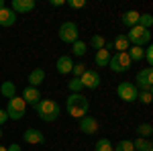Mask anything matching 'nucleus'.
Segmentation results:
<instances>
[{
    "label": "nucleus",
    "instance_id": "nucleus-1",
    "mask_svg": "<svg viewBox=\"0 0 153 151\" xmlns=\"http://www.w3.org/2000/svg\"><path fill=\"white\" fill-rule=\"evenodd\" d=\"M65 110L68 115L74 116V118H82V116L88 115L90 110V102L84 94H70L68 100H65Z\"/></svg>",
    "mask_w": 153,
    "mask_h": 151
},
{
    "label": "nucleus",
    "instance_id": "nucleus-2",
    "mask_svg": "<svg viewBox=\"0 0 153 151\" xmlns=\"http://www.w3.org/2000/svg\"><path fill=\"white\" fill-rule=\"evenodd\" d=\"M37 115L39 118L43 121V123H53V121H57L59 118V104L55 100H39V104L35 106Z\"/></svg>",
    "mask_w": 153,
    "mask_h": 151
},
{
    "label": "nucleus",
    "instance_id": "nucleus-3",
    "mask_svg": "<svg viewBox=\"0 0 153 151\" xmlns=\"http://www.w3.org/2000/svg\"><path fill=\"white\" fill-rule=\"evenodd\" d=\"M127 39H129V45L145 47V45H149V41H151V31H147V29H143V27L137 25V27L129 29Z\"/></svg>",
    "mask_w": 153,
    "mask_h": 151
},
{
    "label": "nucleus",
    "instance_id": "nucleus-4",
    "mask_svg": "<svg viewBox=\"0 0 153 151\" xmlns=\"http://www.w3.org/2000/svg\"><path fill=\"white\" fill-rule=\"evenodd\" d=\"M59 41L61 43H68V45H71V43H76L78 41V35H80V29H78V25L74 23V21H65V23L59 25Z\"/></svg>",
    "mask_w": 153,
    "mask_h": 151
},
{
    "label": "nucleus",
    "instance_id": "nucleus-5",
    "mask_svg": "<svg viewBox=\"0 0 153 151\" xmlns=\"http://www.w3.org/2000/svg\"><path fill=\"white\" fill-rule=\"evenodd\" d=\"M108 68L114 71V74H123V71H129L133 68V61H131L129 53H112L110 61H108Z\"/></svg>",
    "mask_w": 153,
    "mask_h": 151
},
{
    "label": "nucleus",
    "instance_id": "nucleus-6",
    "mask_svg": "<svg viewBox=\"0 0 153 151\" xmlns=\"http://www.w3.org/2000/svg\"><path fill=\"white\" fill-rule=\"evenodd\" d=\"M25 110H27V104H25V100L21 96H14L8 100V104H6V115L10 121H21L25 116Z\"/></svg>",
    "mask_w": 153,
    "mask_h": 151
},
{
    "label": "nucleus",
    "instance_id": "nucleus-7",
    "mask_svg": "<svg viewBox=\"0 0 153 151\" xmlns=\"http://www.w3.org/2000/svg\"><path fill=\"white\" fill-rule=\"evenodd\" d=\"M117 96L123 102H135L137 96H139V90L133 82H120L117 86Z\"/></svg>",
    "mask_w": 153,
    "mask_h": 151
},
{
    "label": "nucleus",
    "instance_id": "nucleus-8",
    "mask_svg": "<svg viewBox=\"0 0 153 151\" xmlns=\"http://www.w3.org/2000/svg\"><path fill=\"white\" fill-rule=\"evenodd\" d=\"M135 86L137 90H153V70L151 68H143L137 71V78H135Z\"/></svg>",
    "mask_w": 153,
    "mask_h": 151
},
{
    "label": "nucleus",
    "instance_id": "nucleus-9",
    "mask_svg": "<svg viewBox=\"0 0 153 151\" xmlns=\"http://www.w3.org/2000/svg\"><path fill=\"white\" fill-rule=\"evenodd\" d=\"M78 129L82 131L84 135H94V133H98V129H100V123H98L92 115H86V116H82V118H80Z\"/></svg>",
    "mask_w": 153,
    "mask_h": 151
},
{
    "label": "nucleus",
    "instance_id": "nucleus-10",
    "mask_svg": "<svg viewBox=\"0 0 153 151\" xmlns=\"http://www.w3.org/2000/svg\"><path fill=\"white\" fill-rule=\"evenodd\" d=\"M37 2L35 0H12L10 2V10L19 16V14H27V12L35 10Z\"/></svg>",
    "mask_w": 153,
    "mask_h": 151
},
{
    "label": "nucleus",
    "instance_id": "nucleus-11",
    "mask_svg": "<svg viewBox=\"0 0 153 151\" xmlns=\"http://www.w3.org/2000/svg\"><path fill=\"white\" fill-rule=\"evenodd\" d=\"M80 82H82V86H84V88H88V90H96V88L100 86L102 78H100V74H98V71L86 70V74H84L82 78H80Z\"/></svg>",
    "mask_w": 153,
    "mask_h": 151
},
{
    "label": "nucleus",
    "instance_id": "nucleus-12",
    "mask_svg": "<svg viewBox=\"0 0 153 151\" xmlns=\"http://www.w3.org/2000/svg\"><path fill=\"white\" fill-rule=\"evenodd\" d=\"M23 139H25V143H29V145H43L45 143V135L39 131V129H27L23 133Z\"/></svg>",
    "mask_w": 153,
    "mask_h": 151
},
{
    "label": "nucleus",
    "instance_id": "nucleus-13",
    "mask_svg": "<svg viewBox=\"0 0 153 151\" xmlns=\"http://www.w3.org/2000/svg\"><path fill=\"white\" fill-rule=\"evenodd\" d=\"M21 98L25 100V104L37 106V104H39V100H41V92H39V88H33V86H25L23 96H21Z\"/></svg>",
    "mask_w": 153,
    "mask_h": 151
},
{
    "label": "nucleus",
    "instance_id": "nucleus-14",
    "mask_svg": "<svg viewBox=\"0 0 153 151\" xmlns=\"http://www.w3.org/2000/svg\"><path fill=\"white\" fill-rule=\"evenodd\" d=\"M71 68H74V59H71V55H59L57 57V61H55V70H57L61 76L71 74Z\"/></svg>",
    "mask_w": 153,
    "mask_h": 151
},
{
    "label": "nucleus",
    "instance_id": "nucleus-15",
    "mask_svg": "<svg viewBox=\"0 0 153 151\" xmlns=\"http://www.w3.org/2000/svg\"><path fill=\"white\" fill-rule=\"evenodd\" d=\"M139 14H141V12H137V10H127V12H123L120 23L125 25L127 29H133V27H137V25H139Z\"/></svg>",
    "mask_w": 153,
    "mask_h": 151
},
{
    "label": "nucleus",
    "instance_id": "nucleus-16",
    "mask_svg": "<svg viewBox=\"0 0 153 151\" xmlns=\"http://www.w3.org/2000/svg\"><path fill=\"white\" fill-rule=\"evenodd\" d=\"M45 70L43 68H35V70L29 74V86H33V88H39L43 82H45Z\"/></svg>",
    "mask_w": 153,
    "mask_h": 151
},
{
    "label": "nucleus",
    "instance_id": "nucleus-17",
    "mask_svg": "<svg viewBox=\"0 0 153 151\" xmlns=\"http://www.w3.org/2000/svg\"><path fill=\"white\" fill-rule=\"evenodd\" d=\"M16 23V14L6 6V8H0V27H12Z\"/></svg>",
    "mask_w": 153,
    "mask_h": 151
},
{
    "label": "nucleus",
    "instance_id": "nucleus-18",
    "mask_svg": "<svg viewBox=\"0 0 153 151\" xmlns=\"http://www.w3.org/2000/svg\"><path fill=\"white\" fill-rule=\"evenodd\" d=\"M110 55H112V53H110L108 49H104V47H102V49H98V51H96V55H94V63L98 65V68H108Z\"/></svg>",
    "mask_w": 153,
    "mask_h": 151
},
{
    "label": "nucleus",
    "instance_id": "nucleus-19",
    "mask_svg": "<svg viewBox=\"0 0 153 151\" xmlns=\"http://www.w3.org/2000/svg\"><path fill=\"white\" fill-rule=\"evenodd\" d=\"M129 39L127 35H118L114 41H112V49H117V53H125V51H129Z\"/></svg>",
    "mask_w": 153,
    "mask_h": 151
},
{
    "label": "nucleus",
    "instance_id": "nucleus-20",
    "mask_svg": "<svg viewBox=\"0 0 153 151\" xmlns=\"http://www.w3.org/2000/svg\"><path fill=\"white\" fill-rule=\"evenodd\" d=\"M0 94L4 96V98H14L16 96V86H14V82H2V86H0Z\"/></svg>",
    "mask_w": 153,
    "mask_h": 151
},
{
    "label": "nucleus",
    "instance_id": "nucleus-21",
    "mask_svg": "<svg viewBox=\"0 0 153 151\" xmlns=\"http://www.w3.org/2000/svg\"><path fill=\"white\" fill-rule=\"evenodd\" d=\"M86 51H88V43H84V41H76V43H71V53L76 55V57H84L86 55Z\"/></svg>",
    "mask_w": 153,
    "mask_h": 151
},
{
    "label": "nucleus",
    "instance_id": "nucleus-22",
    "mask_svg": "<svg viewBox=\"0 0 153 151\" xmlns=\"http://www.w3.org/2000/svg\"><path fill=\"white\" fill-rule=\"evenodd\" d=\"M133 147H135V151H147V149H151L153 145H151V141H149V139L139 137V139L133 141Z\"/></svg>",
    "mask_w": 153,
    "mask_h": 151
},
{
    "label": "nucleus",
    "instance_id": "nucleus-23",
    "mask_svg": "<svg viewBox=\"0 0 153 151\" xmlns=\"http://www.w3.org/2000/svg\"><path fill=\"white\" fill-rule=\"evenodd\" d=\"M137 133H139V137H143V139H149V137L153 135L151 123H143V125H139V127H137Z\"/></svg>",
    "mask_w": 153,
    "mask_h": 151
},
{
    "label": "nucleus",
    "instance_id": "nucleus-24",
    "mask_svg": "<svg viewBox=\"0 0 153 151\" xmlns=\"http://www.w3.org/2000/svg\"><path fill=\"white\" fill-rule=\"evenodd\" d=\"M127 53H129V57H131V61H133V63H135V61H141V59H143V47L131 45Z\"/></svg>",
    "mask_w": 153,
    "mask_h": 151
},
{
    "label": "nucleus",
    "instance_id": "nucleus-25",
    "mask_svg": "<svg viewBox=\"0 0 153 151\" xmlns=\"http://www.w3.org/2000/svg\"><path fill=\"white\" fill-rule=\"evenodd\" d=\"M112 151H135V147H133V141L123 139L118 141L117 145H112Z\"/></svg>",
    "mask_w": 153,
    "mask_h": 151
},
{
    "label": "nucleus",
    "instance_id": "nucleus-26",
    "mask_svg": "<svg viewBox=\"0 0 153 151\" xmlns=\"http://www.w3.org/2000/svg\"><path fill=\"white\" fill-rule=\"evenodd\" d=\"M94 151H112V143H110V139H106V137L98 139L96 145H94Z\"/></svg>",
    "mask_w": 153,
    "mask_h": 151
},
{
    "label": "nucleus",
    "instance_id": "nucleus-27",
    "mask_svg": "<svg viewBox=\"0 0 153 151\" xmlns=\"http://www.w3.org/2000/svg\"><path fill=\"white\" fill-rule=\"evenodd\" d=\"M68 88H70L71 94H82V90H84V86H82V82H80V78H71V80L68 82Z\"/></svg>",
    "mask_w": 153,
    "mask_h": 151
},
{
    "label": "nucleus",
    "instance_id": "nucleus-28",
    "mask_svg": "<svg viewBox=\"0 0 153 151\" xmlns=\"http://www.w3.org/2000/svg\"><path fill=\"white\" fill-rule=\"evenodd\" d=\"M153 25V16L149 14V12H143V14H139V27H143V29H151Z\"/></svg>",
    "mask_w": 153,
    "mask_h": 151
},
{
    "label": "nucleus",
    "instance_id": "nucleus-29",
    "mask_svg": "<svg viewBox=\"0 0 153 151\" xmlns=\"http://www.w3.org/2000/svg\"><path fill=\"white\" fill-rule=\"evenodd\" d=\"M104 43H106V41H104V37H102V35H94L92 39H90V45H92V49H96V51L102 49Z\"/></svg>",
    "mask_w": 153,
    "mask_h": 151
},
{
    "label": "nucleus",
    "instance_id": "nucleus-30",
    "mask_svg": "<svg viewBox=\"0 0 153 151\" xmlns=\"http://www.w3.org/2000/svg\"><path fill=\"white\" fill-rule=\"evenodd\" d=\"M86 63H74V68H71V74H74V78H82L84 74H86Z\"/></svg>",
    "mask_w": 153,
    "mask_h": 151
},
{
    "label": "nucleus",
    "instance_id": "nucleus-31",
    "mask_svg": "<svg viewBox=\"0 0 153 151\" xmlns=\"http://www.w3.org/2000/svg\"><path fill=\"white\" fill-rule=\"evenodd\" d=\"M137 100H141L143 104H151V100H153L151 90H139V96H137Z\"/></svg>",
    "mask_w": 153,
    "mask_h": 151
},
{
    "label": "nucleus",
    "instance_id": "nucleus-32",
    "mask_svg": "<svg viewBox=\"0 0 153 151\" xmlns=\"http://www.w3.org/2000/svg\"><path fill=\"white\" fill-rule=\"evenodd\" d=\"M143 59L147 61V68H151V63H153V47L151 45H147L143 49Z\"/></svg>",
    "mask_w": 153,
    "mask_h": 151
},
{
    "label": "nucleus",
    "instance_id": "nucleus-33",
    "mask_svg": "<svg viewBox=\"0 0 153 151\" xmlns=\"http://www.w3.org/2000/svg\"><path fill=\"white\" fill-rule=\"evenodd\" d=\"M68 6L76 10V8H84V6H86V2H84V0H70V2H68Z\"/></svg>",
    "mask_w": 153,
    "mask_h": 151
},
{
    "label": "nucleus",
    "instance_id": "nucleus-34",
    "mask_svg": "<svg viewBox=\"0 0 153 151\" xmlns=\"http://www.w3.org/2000/svg\"><path fill=\"white\" fill-rule=\"evenodd\" d=\"M6 121H8V115H6V110H0V127H2Z\"/></svg>",
    "mask_w": 153,
    "mask_h": 151
},
{
    "label": "nucleus",
    "instance_id": "nucleus-35",
    "mask_svg": "<svg viewBox=\"0 0 153 151\" xmlns=\"http://www.w3.org/2000/svg\"><path fill=\"white\" fill-rule=\"evenodd\" d=\"M6 151H21V145H19V143H12V145L6 147Z\"/></svg>",
    "mask_w": 153,
    "mask_h": 151
},
{
    "label": "nucleus",
    "instance_id": "nucleus-36",
    "mask_svg": "<svg viewBox=\"0 0 153 151\" xmlns=\"http://www.w3.org/2000/svg\"><path fill=\"white\" fill-rule=\"evenodd\" d=\"M65 2L63 0H51V6H63Z\"/></svg>",
    "mask_w": 153,
    "mask_h": 151
},
{
    "label": "nucleus",
    "instance_id": "nucleus-37",
    "mask_svg": "<svg viewBox=\"0 0 153 151\" xmlns=\"http://www.w3.org/2000/svg\"><path fill=\"white\" fill-rule=\"evenodd\" d=\"M0 8H6V2L4 0H0Z\"/></svg>",
    "mask_w": 153,
    "mask_h": 151
},
{
    "label": "nucleus",
    "instance_id": "nucleus-38",
    "mask_svg": "<svg viewBox=\"0 0 153 151\" xmlns=\"http://www.w3.org/2000/svg\"><path fill=\"white\" fill-rule=\"evenodd\" d=\"M0 151H6V147H4V145H0Z\"/></svg>",
    "mask_w": 153,
    "mask_h": 151
},
{
    "label": "nucleus",
    "instance_id": "nucleus-39",
    "mask_svg": "<svg viewBox=\"0 0 153 151\" xmlns=\"http://www.w3.org/2000/svg\"><path fill=\"white\" fill-rule=\"evenodd\" d=\"M0 139H2V129H0Z\"/></svg>",
    "mask_w": 153,
    "mask_h": 151
},
{
    "label": "nucleus",
    "instance_id": "nucleus-40",
    "mask_svg": "<svg viewBox=\"0 0 153 151\" xmlns=\"http://www.w3.org/2000/svg\"><path fill=\"white\" fill-rule=\"evenodd\" d=\"M147 151H153V149H147Z\"/></svg>",
    "mask_w": 153,
    "mask_h": 151
}]
</instances>
